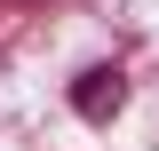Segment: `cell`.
Wrapping results in <instances>:
<instances>
[{"instance_id":"6da1fadb","label":"cell","mask_w":159,"mask_h":151,"mask_svg":"<svg viewBox=\"0 0 159 151\" xmlns=\"http://www.w3.org/2000/svg\"><path fill=\"white\" fill-rule=\"evenodd\" d=\"M119 103H127V72H119V64H96V72H80V88H72V112L80 119H111Z\"/></svg>"}]
</instances>
